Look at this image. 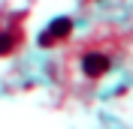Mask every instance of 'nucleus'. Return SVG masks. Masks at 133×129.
Wrapping results in <instances>:
<instances>
[{
	"mask_svg": "<svg viewBox=\"0 0 133 129\" xmlns=\"http://www.w3.org/2000/svg\"><path fill=\"white\" fill-rule=\"evenodd\" d=\"M70 30H73V21H70V18H58V21H51V24L42 30L39 45H55V42L66 39V36H70Z\"/></svg>",
	"mask_w": 133,
	"mask_h": 129,
	"instance_id": "obj_1",
	"label": "nucleus"
},
{
	"mask_svg": "<svg viewBox=\"0 0 133 129\" xmlns=\"http://www.w3.org/2000/svg\"><path fill=\"white\" fill-rule=\"evenodd\" d=\"M82 69H85V75L100 78V75L109 72V57H103V54H97V51H91V54L82 57Z\"/></svg>",
	"mask_w": 133,
	"mask_h": 129,
	"instance_id": "obj_2",
	"label": "nucleus"
},
{
	"mask_svg": "<svg viewBox=\"0 0 133 129\" xmlns=\"http://www.w3.org/2000/svg\"><path fill=\"white\" fill-rule=\"evenodd\" d=\"M12 45H15V42H12V36H9V33H0V54H9V51H12Z\"/></svg>",
	"mask_w": 133,
	"mask_h": 129,
	"instance_id": "obj_3",
	"label": "nucleus"
}]
</instances>
